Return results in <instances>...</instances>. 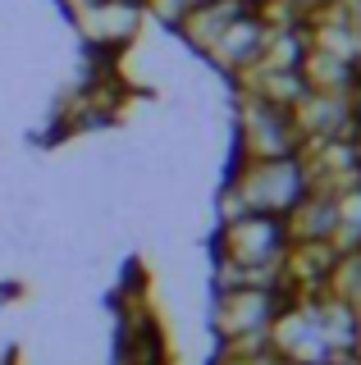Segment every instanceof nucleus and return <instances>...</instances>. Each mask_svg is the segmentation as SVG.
Masks as SVG:
<instances>
[{
    "label": "nucleus",
    "mask_w": 361,
    "mask_h": 365,
    "mask_svg": "<svg viewBox=\"0 0 361 365\" xmlns=\"http://www.w3.org/2000/svg\"><path fill=\"white\" fill-rule=\"evenodd\" d=\"M311 192V174H307V160L302 151L293 155H270V160H238L229 155L215 192V220H229V215H284Z\"/></svg>",
    "instance_id": "1"
},
{
    "label": "nucleus",
    "mask_w": 361,
    "mask_h": 365,
    "mask_svg": "<svg viewBox=\"0 0 361 365\" xmlns=\"http://www.w3.org/2000/svg\"><path fill=\"white\" fill-rule=\"evenodd\" d=\"M288 297L293 292L284 283H252V288L210 292V338H215V347L270 338V324L288 306Z\"/></svg>",
    "instance_id": "2"
},
{
    "label": "nucleus",
    "mask_w": 361,
    "mask_h": 365,
    "mask_svg": "<svg viewBox=\"0 0 361 365\" xmlns=\"http://www.w3.org/2000/svg\"><path fill=\"white\" fill-rule=\"evenodd\" d=\"M302 151V133L293 123V110L270 106L252 91H233V137L229 155L238 160H270V155H293Z\"/></svg>",
    "instance_id": "3"
},
{
    "label": "nucleus",
    "mask_w": 361,
    "mask_h": 365,
    "mask_svg": "<svg viewBox=\"0 0 361 365\" xmlns=\"http://www.w3.org/2000/svg\"><path fill=\"white\" fill-rule=\"evenodd\" d=\"M288 256V228L275 215H229L215 220L210 233V260H229L243 269H279Z\"/></svg>",
    "instance_id": "4"
},
{
    "label": "nucleus",
    "mask_w": 361,
    "mask_h": 365,
    "mask_svg": "<svg viewBox=\"0 0 361 365\" xmlns=\"http://www.w3.org/2000/svg\"><path fill=\"white\" fill-rule=\"evenodd\" d=\"M69 23L78 28V37L87 41V51L119 55L123 46L138 41V32L146 23V5L142 0H92V5L73 9Z\"/></svg>",
    "instance_id": "5"
},
{
    "label": "nucleus",
    "mask_w": 361,
    "mask_h": 365,
    "mask_svg": "<svg viewBox=\"0 0 361 365\" xmlns=\"http://www.w3.org/2000/svg\"><path fill=\"white\" fill-rule=\"evenodd\" d=\"M265 32H270V28H265V19L256 14V5H252L247 14H238V19L229 23V28L220 32L215 46H210V51L201 55V60H206V64H210V68H215V73L224 78V83L233 87L243 73H252V64H256V60H261Z\"/></svg>",
    "instance_id": "6"
},
{
    "label": "nucleus",
    "mask_w": 361,
    "mask_h": 365,
    "mask_svg": "<svg viewBox=\"0 0 361 365\" xmlns=\"http://www.w3.org/2000/svg\"><path fill=\"white\" fill-rule=\"evenodd\" d=\"M284 228H288V242H330L334 247V233H338V197L334 192H307L293 210L284 215Z\"/></svg>",
    "instance_id": "7"
},
{
    "label": "nucleus",
    "mask_w": 361,
    "mask_h": 365,
    "mask_svg": "<svg viewBox=\"0 0 361 365\" xmlns=\"http://www.w3.org/2000/svg\"><path fill=\"white\" fill-rule=\"evenodd\" d=\"M252 5H256V0H210V5L193 9V14H188L183 23H178V28H174V37L183 41L188 51L197 55V60H201V55H206L210 46H215V37H220V32L229 28V23L238 19V14H247Z\"/></svg>",
    "instance_id": "8"
},
{
    "label": "nucleus",
    "mask_w": 361,
    "mask_h": 365,
    "mask_svg": "<svg viewBox=\"0 0 361 365\" xmlns=\"http://www.w3.org/2000/svg\"><path fill=\"white\" fill-rule=\"evenodd\" d=\"M210 365H288V361L270 347V338H256V342H224V347H215Z\"/></svg>",
    "instance_id": "9"
},
{
    "label": "nucleus",
    "mask_w": 361,
    "mask_h": 365,
    "mask_svg": "<svg viewBox=\"0 0 361 365\" xmlns=\"http://www.w3.org/2000/svg\"><path fill=\"white\" fill-rule=\"evenodd\" d=\"M201 5H210V0H146V23H161L165 32H174Z\"/></svg>",
    "instance_id": "10"
}]
</instances>
